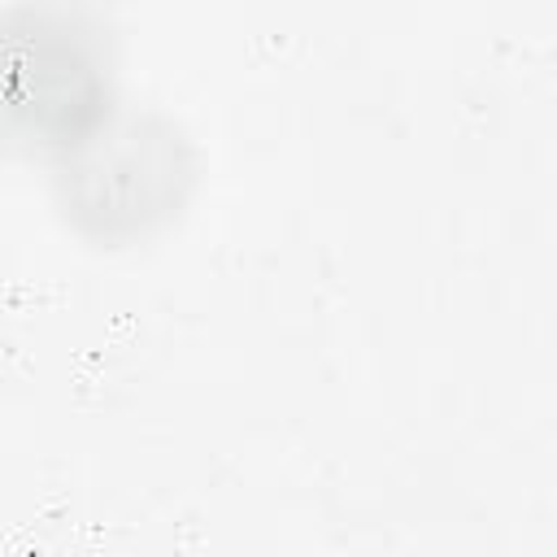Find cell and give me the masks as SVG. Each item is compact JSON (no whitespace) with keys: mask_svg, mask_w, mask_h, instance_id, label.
I'll return each mask as SVG.
<instances>
[{"mask_svg":"<svg viewBox=\"0 0 557 557\" xmlns=\"http://www.w3.org/2000/svg\"><path fill=\"white\" fill-rule=\"evenodd\" d=\"M109 91L96 30L61 9H17L0 22V144H83Z\"/></svg>","mask_w":557,"mask_h":557,"instance_id":"6da1fadb","label":"cell"},{"mask_svg":"<svg viewBox=\"0 0 557 557\" xmlns=\"http://www.w3.org/2000/svg\"><path fill=\"white\" fill-rule=\"evenodd\" d=\"M87 161L74 170L78 174V209L96 213L104 226L117 222H144L148 213H161L170 200H178L174 183L183 178L178 165V144L170 135H148L144 126H126L113 135V144L91 148L83 139Z\"/></svg>","mask_w":557,"mask_h":557,"instance_id":"7a4b0ae2","label":"cell"}]
</instances>
